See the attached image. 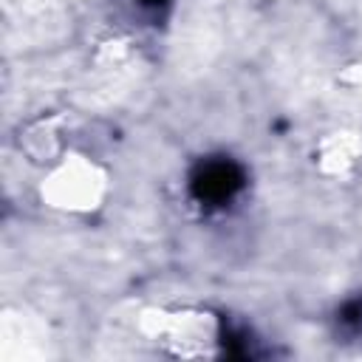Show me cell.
Returning <instances> with one entry per match:
<instances>
[{
    "label": "cell",
    "instance_id": "obj_2",
    "mask_svg": "<svg viewBox=\"0 0 362 362\" xmlns=\"http://www.w3.org/2000/svg\"><path fill=\"white\" fill-rule=\"evenodd\" d=\"M144 8H161V6H167V0H139Z\"/></svg>",
    "mask_w": 362,
    "mask_h": 362
},
{
    "label": "cell",
    "instance_id": "obj_1",
    "mask_svg": "<svg viewBox=\"0 0 362 362\" xmlns=\"http://www.w3.org/2000/svg\"><path fill=\"white\" fill-rule=\"evenodd\" d=\"M243 189V170L238 161L218 156L201 161L189 175V192L204 206H223Z\"/></svg>",
    "mask_w": 362,
    "mask_h": 362
}]
</instances>
